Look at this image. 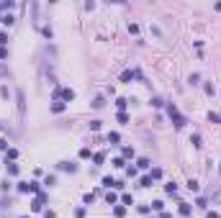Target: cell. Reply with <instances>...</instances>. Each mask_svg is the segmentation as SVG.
<instances>
[{"label": "cell", "instance_id": "obj_1", "mask_svg": "<svg viewBox=\"0 0 221 218\" xmlns=\"http://www.w3.org/2000/svg\"><path fill=\"white\" fill-rule=\"evenodd\" d=\"M172 118H175V128H183V126H185V118H183L180 113H177V115H172Z\"/></svg>", "mask_w": 221, "mask_h": 218}, {"label": "cell", "instance_id": "obj_2", "mask_svg": "<svg viewBox=\"0 0 221 218\" xmlns=\"http://www.w3.org/2000/svg\"><path fill=\"white\" fill-rule=\"evenodd\" d=\"M62 98H65V100H75V90H69V87L62 90Z\"/></svg>", "mask_w": 221, "mask_h": 218}, {"label": "cell", "instance_id": "obj_3", "mask_svg": "<svg viewBox=\"0 0 221 218\" xmlns=\"http://www.w3.org/2000/svg\"><path fill=\"white\" fill-rule=\"evenodd\" d=\"M5 167H8V174H18V164H13V162H5Z\"/></svg>", "mask_w": 221, "mask_h": 218}, {"label": "cell", "instance_id": "obj_4", "mask_svg": "<svg viewBox=\"0 0 221 218\" xmlns=\"http://www.w3.org/2000/svg\"><path fill=\"white\" fill-rule=\"evenodd\" d=\"M13 21H16L13 16H3V18H0V23H3V26H13Z\"/></svg>", "mask_w": 221, "mask_h": 218}, {"label": "cell", "instance_id": "obj_5", "mask_svg": "<svg viewBox=\"0 0 221 218\" xmlns=\"http://www.w3.org/2000/svg\"><path fill=\"white\" fill-rule=\"evenodd\" d=\"M134 75H136V72H131V69H126V72H124V75H121V80H124V82H129V80H131Z\"/></svg>", "mask_w": 221, "mask_h": 218}, {"label": "cell", "instance_id": "obj_6", "mask_svg": "<svg viewBox=\"0 0 221 218\" xmlns=\"http://www.w3.org/2000/svg\"><path fill=\"white\" fill-rule=\"evenodd\" d=\"M180 216H190V205H188V203H183V205H180Z\"/></svg>", "mask_w": 221, "mask_h": 218}, {"label": "cell", "instance_id": "obj_7", "mask_svg": "<svg viewBox=\"0 0 221 218\" xmlns=\"http://www.w3.org/2000/svg\"><path fill=\"white\" fill-rule=\"evenodd\" d=\"M208 121H211V123H219V121H221V115H219V113H213V111H211V113H208Z\"/></svg>", "mask_w": 221, "mask_h": 218}, {"label": "cell", "instance_id": "obj_8", "mask_svg": "<svg viewBox=\"0 0 221 218\" xmlns=\"http://www.w3.org/2000/svg\"><path fill=\"white\" fill-rule=\"evenodd\" d=\"M52 111H54V113H62V111H65V103H54Z\"/></svg>", "mask_w": 221, "mask_h": 218}, {"label": "cell", "instance_id": "obj_9", "mask_svg": "<svg viewBox=\"0 0 221 218\" xmlns=\"http://www.w3.org/2000/svg\"><path fill=\"white\" fill-rule=\"evenodd\" d=\"M188 187H190L193 193H198V180H188Z\"/></svg>", "mask_w": 221, "mask_h": 218}, {"label": "cell", "instance_id": "obj_10", "mask_svg": "<svg viewBox=\"0 0 221 218\" xmlns=\"http://www.w3.org/2000/svg\"><path fill=\"white\" fill-rule=\"evenodd\" d=\"M190 144H193V146H201V136H198V134H193V139H190Z\"/></svg>", "mask_w": 221, "mask_h": 218}, {"label": "cell", "instance_id": "obj_11", "mask_svg": "<svg viewBox=\"0 0 221 218\" xmlns=\"http://www.w3.org/2000/svg\"><path fill=\"white\" fill-rule=\"evenodd\" d=\"M149 185H152V177H149V174H147V177H141V187H149Z\"/></svg>", "mask_w": 221, "mask_h": 218}, {"label": "cell", "instance_id": "obj_12", "mask_svg": "<svg viewBox=\"0 0 221 218\" xmlns=\"http://www.w3.org/2000/svg\"><path fill=\"white\" fill-rule=\"evenodd\" d=\"M121 200H124V203H126V205H134V198H131V195H129V193H126V195H124V198H121Z\"/></svg>", "mask_w": 221, "mask_h": 218}, {"label": "cell", "instance_id": "obj_13", "mask_svg": "<svg viewBox=\"0 0 221 218\" xmlns=\"http://www.w3.org/2000/svg\"><path fill=\"white\" fill-rule=\"evenodd\" d=\"M139 167H141V169H147V167H149V159L141 157V159H139Z\"/></svg>", "mask_w": 221, "mask_h": 218}, {"label": "cell", "instance_id": "obj_14", "mask_svg": "<svg viewBox=\"0 0 221 218\" xmlns=\"http://www.w3.org/2000/svg\"><path fill=\"white\" fill-rule=\"evenodd\" d=\"M103 159H105V154H103V151H98V154H95V164H103Z\"/></svg>", "mask_w": 221, "mask_h": 218}, {"label": "cell", "instance_id": "obj_15", "mask_svg": "<svg viewBox=\"0 0 221 218\" xmlns=\"http://www.w3.org/2000/svg\"><path fill=\"white\" fill-rule=\"evenodd\" d=\"M93 108H103V98H95V100H93Z\"/></svg>", "mask_w": 221, "mask_h": 218}, {"label": "cell", "instance_id": "obj_16", "mask_svg": "<svg viewBox=\"0 0 221 218\" xmlns=\"http://www.w3.org/2000/svg\"><path fill=\"white\" fill-rule=\"evenodd\" d=\"M101 128V121H90V131H98Z\"/></svg>", "mask_w": 221, "mask_h": 218}, {"label": "cell", "instance_id": "obj_17", "mask_svg": "<svg viewBox=\"0 0 221 218\" xmlns=\"http://www.w3.org/2000/svg\"><path fill=\"white\" fill-rule=\"evenodd\" d=\"M165 190H167V193H170V195H172V193H175V190H177V187H175V182H170V185H165Z\"/></svg>", "mask_w": 221, "mask_h": 218}, {"label": "cell", "instance_id": "obj_18", "mask_svg": "<svg viewBox=\"0 0 221 218\" xmlns=\"http://www.w3.org/2000/svg\"><path fill=\"white\" fill-rule=\"evenodd\" d=\"M103 185H105V187H113V185H116V182H113L111 177H103Z\"/></svg>", "mask_w": 221, "mask_h": 218}, {"label": "cell", "instance_id": "obj_19", "mask_svg": "<svg viewBox=\"0 0 221 218\" xmlns=\"http://www.w3.org/2000/svg\"><path fill=\"white\" fill-rule=\"evenodd\" d=\"M162 177V169H152V180H160Z\"/></svg>", "mask_w": 221, "mask_h": 218}, {"label": "cell", "instance_id": "obj_20", "mask_svg": "<svg viewBox=\"0 0 221 218\" xmlns=\"http://www.w3.org/2000/svg\"><path fill=\"white\" fill-rule=\"evenodd\" d=\"M206 218H219V213H213V210H208V216Z\"/></svg>", "mask_w": 221, "mask_h": 218}, {"label": "cell", "instance_id": "obj_21", "mask_svg": "<svg viewBox=\"0 0 221 218\" xmlns=\"http://www.w3.org/2000/svg\"><path fill=\"white\" fill-rule=\"evenodd\" d=\"M0 128H3V126H0Z\"/></svg>", "mask_w": 221, "mask_h": 218}, {"label": "cell", "instance_id": "obj_22", "mask_svg": "<svg viewBox=\"0 0 221 218\" xmlns=\"http://www.w3.org/2000/svg\"><path fill=\"white\" fill-rule=\"evenodd\" d=\"M23 218H26V216H23Z\"/></svg>", "mask_w": 221, "mask_h": 218}]
</instances>
